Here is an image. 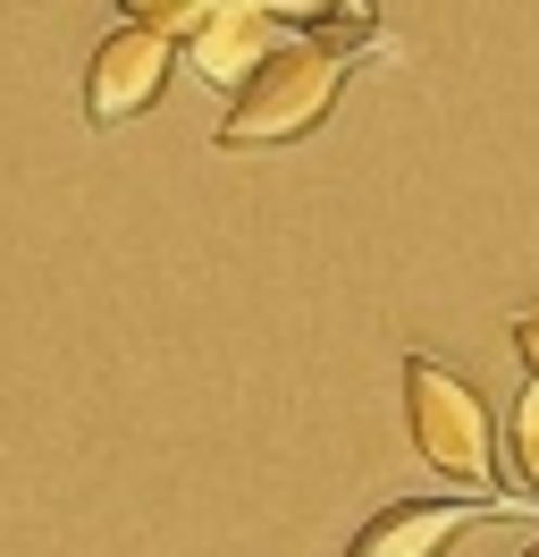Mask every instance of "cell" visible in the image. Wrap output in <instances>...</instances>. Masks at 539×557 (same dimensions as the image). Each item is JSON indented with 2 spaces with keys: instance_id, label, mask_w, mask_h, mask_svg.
Wrapping results in <instances>:
<instances>
[{
  "instance_id": "obj_5",
  "label": "cell",
  "mask_w": 539,
  "mask_h": 557,
  "mask_svg": "<svg viewBox=\"0 0 539 557\" xmlns=\"http://www.w3.org/2000/svg\"><path fill=\"white\" fill-rule=\"evenodd\" d=\"M505 507H472V498H397L346 541V557H447L472 523H498Z\"/></svg>"
},
{
  "instance_id": "obj_2",
  "label": "cell",
  "mask_w": 539,
  "mask_h": 557,
  "mask_svg": "<svg viewBox=\"0 0 539 557\" xmlns=\"http://www.w3.org/2000/svg\"><path fill=\"white\" fill-rule=\"evenodd\" d=\"M404 431H413V448L430 456L447 482L464 490H498V431H489V397L455 372V363H438V355H404Z\"/></svg>"
},
{
  "instance_id": "obj_1",
  "label": "cell",
  "mask_w": 539,
  "mask_h": 557,
  "mask_svg": "<svg viewBox=\"0 0 539 557\" xmlns=\"http://www.w3.org/2000/svg\"><path fill=\"white\" fill-rule=\"evenodd\" d=\"M337 94H346V51L287 35V51H278V60L228 102V119H220V152H278V144H303L337 110Z\"/></svg>"
},
{
  "instance_id": "obj_3",
  "label": "cell",
  "mask_w": 539,
  "mask_h": 557,
  "mask_svg": "<svg viewBox=\"0 0 539 557\" xmlns=\"http://www.w3.org/2000/svg\"><path fill=\"white\" fill-rule=\"evenodd\" d=\"M135 17H152L195 51V69L220 85V94H245L253 76L287 51V17L262 9V0H135Z\"/></svg>"
},
{
  "instance_id": "obj_6",
  "label": "cell",
  "mask_w": 539,
  "mask_h": 557,
  "mask_svg": "<svg viewBox=\"0 0 539 557\" xmlns=\"http://www.w3.org/2000/svg\"><path fill=\"white\" fill-rule=\"evenodd\" d=\"M514 473H523V490L539 498V372L523 381V397H514Z\"/></svg>"
},
{
  "instance_id": "obj_7",
  "label": "cell",
  "mask_w": 539,
  "mask_h": 557,
  "mask_svg": "<svg viewBox=\"0 0 539 557\" xmlns=\"http://www.w3.org/2000/svg\"><path fill=\"white\" fill-rule=\"evenodd\" d=\"M523 557H539V541H531V549H523Z\"/></svg>"
},
{
  "instance_id": "obj_4",
  "label": "cell",
  "mask_w": 539,
  "mask_h": 557,
  "mask_svg": "<svg viewBox=\"0 0 539 557\" xmlns=\"http://www.w3.org/2000/svg\"><path fill=\"white\" fill-rule=\"evenodd\" d=\"M168 69H177V35L152 26V17H118L101 35L93 69H85V127H127L168 94Z\"/></svg>"
}]
</instances>
